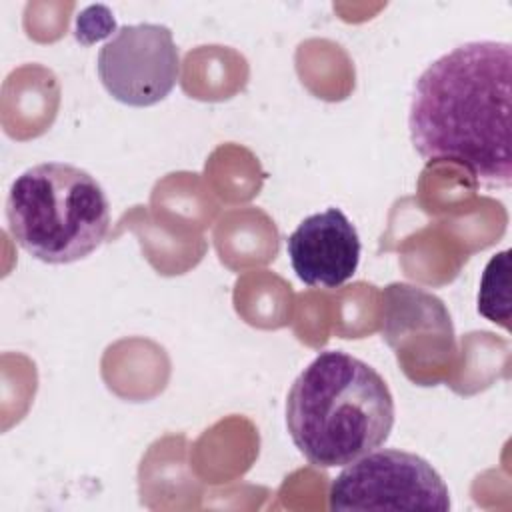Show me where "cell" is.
<instances>
[{
	"label": "cell",
	"mask_w": 512,
	"mask_h": 512,
	"mask_svg": "<svg viewBox=\"0 0 512 512\" xmlns=\"http://www.w3.org/2000/svg\"><path fill=\"white\" fill-rule=\"evenodd\" d=\"M394 416L386 380L342 350L320 352L296 376L286 398L288 434L318 468L346 466L380 448Z\"/></svg>",
	"instance_id": "cell-2"
},
{
	"label": "cell",
	"mask_w": 512,
	"mask_h": 512,
	"mask_svg": "<svg viewBox=\"0 0 512 512\" xmlns=\"http://www.w3.org/2000/svg\"><path fill=\"white\" fill-rule=\"evenodd\" d=\"M8 232L46 264H70L92 254L110 228V204L100 182L68 162L24 170L6 196Z\"/></svg>",
	"instance_id": "cell-3"
},
{
	"label": "cell",
	"mask_w": 512,
	"mask_h": 512,
	"mask_svg": "<svg viewBox=\"0 0 512 512\" xmlns=\"http://www.w3.org/2000/svg\"><path fill=\"white\" fill-rule=\"evenodd\" d=\"M98 78L106 92L128 106L164 100L180 76V54L164 24L120 26L98 52Z\"/></svg>",
	"instance_id": "cell-5"
},
{
	"label": "cell",
	"mask_w": 512,
	"mask_h": 512,
	"mask_svg": "<svg viewBox=\"0 0 512 512\" xmlns=\"http://www.w3.org/2000/svg\"><path fill=\"white\" fill-rule=\"evenodd\" d=\"M512 46L474 40L436 58L416 80L408 130L428 162H450L486 188L512 184Z\"/></svg>",
	"instance_id": "cell-1"
},
{
	"label": "cell",
	"mask_w": 512,
	"mask_h": 512,
	"mask_svg": "<svg viewBox=\"0 0 512 512\" xmlns=\"http://www.w3.org/2000/svg\"><path fill=\"white\" fill-rule=\"evenodd\" d=\"M360 250V236L340 208L306 216L286 240L292 270L306 286H342L356 274Z\"/></svg>",
	"instance_id": "cell-6"
},
{
	"label": "cell",
	"mask_w": 512,
	"mask_h": 512,
	"mask_svg": "<svg viewBox=\"0 0 512 512\" xmlns=\"http://www.w3.org/2000/svg\"><path fill=\"white\" fill-rule=\"evenodd\" d=\"M508 272L510 252L502 250L484 268L478 292V312L490 322H500L508 328L510 302H508Z\"/></svg>",
	"instance_id": "cell-7"
},
{
	"label": "cell",
	"mask_w": 512,
	"mask_h": 512,
	"mask_svg": "<svg viewBox=\"0 0 512 512\" xmlns=\"http://www.w3.org/2000/svg\"><path fill=\"white\" fill-rule=\"evenodd\" d=\"M330 510L448 512L450 492L436 468L418 454L384 448L344 466L328 490Z\"/></svg>",
	"instance_id": "cell-4"
}]
</instances>
